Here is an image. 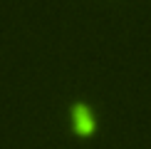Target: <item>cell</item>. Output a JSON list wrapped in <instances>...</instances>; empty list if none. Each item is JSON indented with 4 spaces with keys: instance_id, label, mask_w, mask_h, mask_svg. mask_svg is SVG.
I'll return each mask as SVG.
<instances>
[{
    "instance_id": "6da1fadb",
    "label": "cell",
    "mask_w": 151,
    "mask_h": 149,
    "mask_svg": "<svg viewBox=\"0 0 151 149\" xmlns=\"http://www.w3.org/2000/svg\"><path fill=\"white\" fill-rule=\"evenodd\" d=\"M70 122H72V134L79 139H92L97 134V117L87 102H72Z\"/></svg>"
}]
</instances>
